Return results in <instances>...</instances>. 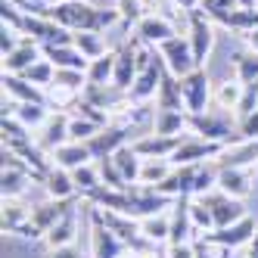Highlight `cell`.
Segmentation results:
<instances>
[{
    "instance_id": "f546056e",
    "label": "cell",
    "mask_w": 258,
    "mask_h": 258,
    "mask_svg": "<svg viewBox=\"0 0 258 258\" xmlns=\"http://www.w3.org/2000/svg\"><path fill=\"white\" fill-rule=\"evenodd\" d=\"M112 159H115V165H118V171H121V177H124L127 187L140 183V168H143V159L134 153V146H131V143H124L121 150H115V153H112Z\"/></svg>"
},
{
    "instance_id": "2e32d148",
    "label": "cell",
    "mask_w": 258,
    "mask_h": 258,
    "mask_svg": "<svg viewBox=\"0 0 258 258\" xmlns=\"http://www.w3.org/2000/svg\"><path fill=\"white\" fill-rule=\"evenodd\" d=\"M137 53H140V41H124L115 50V75H112V84L118 90H131V84L137 78Z\"/></svg>"
},
{
    "instance_id": "7402d4cb",
    "label": "cell",
    "mask_w": 258,
    "mask_h": 258,
    "mask_svg": "<svg viewBox=\"0 0 258 258\" xmlns=\"http://www.w3.org/2000/svg\"><path fill=\"white\" fill-rule=\"evenodd\" d=\"M218 168H252L258 162V140H243V143H233L227 146L218 159Z\"/></svg>"
},
{
    "instance_id": "d4e9b609",
    "label": "cell",
    "mask_w": 258,
    "mask_h": 258,
    "mask_svg": "<svg viewBox=\"0 0 258 258\" xmlns=\"http://www.w3.org/2000/svg\"><path fill=\"white\" fill-rule=\"evenodd\" d=\"M41 50H44V59H50L56 69H78V72H87V66H90V59L84 56L75 44H66V47L47 44V47H41Z\"/></svg>"
},
{
    "instance_id": "f6af8a7d",
    "label": "cell",
    "mask_w": 258,
    "mask_h": 258,
    "mask_svg": "<svg viewBox=\"0 0 258 258\" xmlns=\"http://www.w3.org/2000/svg\"><path fill=\"white\" fill-rule=\"evenodd\" d=\"M236 134H239V143L243 140H258V112L236 118Z\"/></svg>"
},
{
    "instance_id": "3957f363",
    "label": "cell",
    "mask_w": 258,
    "mask_h": 258,
    "mask_svg": "<svg viewBox=\"0 0 258 258\" xmlns=\"http://www.w3.org/2000/svg\"><path fill=\"white\" fill-rule=\"evenodd\" d=\"M187 124L190 131L202 140H212V143H224V146H233L239 143V134H236V118L233 112H202V115H187Z\"/></svg>"
},
{
    "instance_id": "9f6ffc18",
    "label": "cell",
    "mask_w": 258,
    "mask_h": 258,
    "mask_svg": "<svg viewBox=\"0 0 258 258\" xmlns=\"http://www.w3.org/2000/svg\"><path fill=\"white\" fill-rule=\"evenodd\" d=\"M159 4H162V7H168V4H171V0H159Z\"/></svg>"
},
{
    "instance_id": "816d5d0a",
    "label": "cell",
    "mask_w": 258,
    "mask_h": 258,
    "mask_svg": "<svg viewBox=\"0 0 258 258\" xmlns=\"http://www.w3.org/2000/svg\"><path fill=\"white\" fill-rule=\"evenodd\" d=\"M243 38H246V47H249V53H255V56H258V28L246 31Z\"/></svg>"
},
{
    "instance_id": "681fc988",
    "label": "cell",
    "mask_w": 258,
    "mask_h": 258,
    "mask_svg": "<svg viewBox=\"0 0 258 258\" xmlns=\"http://www.w3.org/2000/svg\"><path fill=\"white\" fill-rule=\"evenodd\" d=\"M165 258H196V252H193V243H187V246H168Z\"/></svg>"
},
{
    "instance_id": "83f0119b",
    "label": "cell",
    "mask_w": 258,
    "mask_h": 258,
    "mask_svg": "<svg viewBox=\"0 0 258 258\" xmlns=\"http://www.w3.org/2000/svg\"><path fill=\"white\" fill-rule=\"evenodd\" d=\"M28 221H31V209L25 206L22 199H4V221H0L4 233L22 236V230L28 227Z\"/></svg>"
},
{
    "instance_id": "e575fe53",
    "label": "cell",
    "mask_w": 258,
    "mask_h": 258,
    "mask_svg": "<svg viewBox=\"0 0 258 258\" xmlns=\"http://www.w3.org/2000/svg\"><path fill=\"white\" fill-rule=\"evenodd\" d=\"M239 100H243V81H224V84H218V90H215V103L224 109V112H233L236 115V106H239Z\"/></svg>"
},
{
    "instance_id": "db71d44e",
    "label": "cell",
    "mask_w": 258,
    "mask_h": 258,
    "mask_svg": "<svg viewBox=\"0 0 258 258\" xmlns=\"http://www.w3.org/2000/svg\"><path fill=\"white\" fill-rule=\"evenodd\" d=\"M246 258H258V236L249 243V252H246Z\"/></svg>"
},
{
    "instance_id": "836d02e7",
    "label": "cell",
    "mask_w": 258,
    "mask_h": 258,
    "mask_svg": "<svg viewBox=\"0 0 258 258\" xmlns=\"http://www.w3.org/2000/svg\"><path fill=\"white\" fill-rule=\"evenodd\" d=\"M87 84H112V75H115V50L106 53V56L94 59L87 66Z\"/></svg>"
},
{
    "instance_id": "b9f144b4",
    "label": "cell",
    "mask_w": 258,
    "mask_h": 258,
    "mask_svg": "<svg viewBox=\"0 0 258 258\" xmlns=\"http://www.w3.org/2000/svg\"><path fill=\"white\" fill-rule=\"evenodd\" d=\"M236 81H243V84L258 81V56H255V53L236 56Z\"/></svg>"
},
{
    "instance_id": "4fadbf2b",
    "label": "cell",
    "mask_w": 258,
    "mask_h": 258,
    "mask_svg": "<svg viewBox=\"0 0 258 258\" xmlns=\"http://www.w3.org/2000/svg\"><path fill=\"white\" fill-rule=\"evenodd\" d=\"M190 202L193 196H177L174 206H171V239L168 246H187L196 243V227H193V218H190Z\"/></svg>"
},
{
    "instance_id": "f1b7e54d",
    "label": "cell",
    "mask_w": 258,
    "mask_h": 258,
    "mask_svg": "<svg viewBox=\"0 0 258 258\" xmlns=\"http://www.w3.org/2000/svg\"><path fill=\"white\" fill-rule=\"evenodd\" d=\"M140 233L150 239V243H156V246L168 243V239H171V209L143 218V221H140Z\"/></svg>"
},
{
    "instance_id": "8d00e7d4",
    "label": "cell",
    "mask_w": 258,
    "mask_h": 258,
    "mask_svg": "<svg viewBox=\"0 0 258 258\" xmlns=\"http://www.w3.org/2000/svg\"><path fill=\"white\" fill-rule=\"evenodd\" d=\"M72 180H75V187H78V193L87 199L94 190H100L103 187V177H100V168H94V165H81V168H75L72 171Z\"/></svg>"
},
{
    "instance_id": "f907efd6",
    "label": "cell",
    "mask_w": 258,
    "mask_h": 258,
    "mask_svg": "<svg viewBox=\"0 0 258 258\" xmlns=\"http://www.w3.org/2000/svg\"><path fill=\"white\" fill-rule=\"evenodd\" d=\"M199 4L202 0H171L168 7H174L177 13H193V10H199Z\"/></svg>"
},
{
    "instance_id": "1f68e13d",
    "label": "cell",
    "mask_w": 258,
    "mask_h": 258,
    "mask_svg": "<svg viewBox=\"0 0 258 258\" xmlns=\"http://www.w3.org/2000/svg\"><path fill=\"white\" fill-rule=\"evenodd\" d=\"M187 124V112H177V109H156L153 118V134H165V137H177Z\"/></svg>"
},
{
    "instance_id": "ee69618b",
    "label": "cell",
    "mask_w": 258,
    "mask_h": 258,
    "mask_svg": "<svg viewBox=\"0 0 258 258\" xmlns=\"http://www.w3.org/2000/svg\"><path fill=\"white\" fill-rule=\"evenodd\" d=\"M252 112H258V81L243 84V100H239V106H236V118L252 115Z\"/></svg>"
},
{
    "instance_id": "d6986e66",
    "label": "cell",
    "mask_w": 258,
    "mask_h": 258,
    "mask_svg": "<svg viewBox=\"0 0 258 258\" xmlns=\"http://www.w3.org/2000/svg\"><path fill=\"white\" fill-rule=\"evenodd\" d=\"M78 218H81V206L75 209H69L56 224H53V230L44 236V243L47 249H62V246H75V239H78Z\"/></svg>"
},
{
    "instance_id": "7dc6e473",
    "label": "cell",
    "mask_w": 258,
    "mask_h": 258,
    "mask_svg": "<svg viewBox=\"0 0 258 258\" xmlns=\"http://www.w3.org/2000/svg\"><path fill=\"white\" fill-rule=\"evenodd\" d=\"M236 7V0H202L199 10L206 13V16H215V13H224V10H233Z\"/></svg>"
},
{
    "instance_id": "680465c9",
    "label": "cell",
    "mask_w": 258,
    "mask_h": 258,
    "mask_svg": "<svg viewBox=\"0 0 258 258\" xmlns=\"http://www.w3.org/2000/svg\"><path fill=\"white\" fill-rule=\"evenodd\" d=\"M243 258H246V255H243Z\"/></svg>"
},
{
    "instance_id": "d590c367",
    "label": "cell",
    "mask_w": 258,
    "mask_h": 258,
    "mask_svg": "<svg viewBox=\"0 0 258 258\" xmlns=\"http://www.w3.org/2000/svg\"><path fill=\"white\" fill-rule=\"evenodd\" d=\"M75 47L84 53L90 62L109 53V50H106V44H103V34H100V31H75Z\"/></svg>"
},
{
    "instance_id": "f5cc1de1",
    "label": "cell",
    "mask_w": 258,
    "mask_h": 258,
    "mask_svg": "<svg viewBox=\"0 0 258 258\" xmlns=\"http://www.w3.org/2000/svg\"><path fill=\"white\" fill-rule=\"evenodd\" d=\"M239 10H258V0H236Z\"/></svg>"
},
{
    "instance_id": "7a4b0ae2",
    "label": "cell",
    "mask_w": 258,
    "mask_h": 258,
    "mask_svg": "<svg viewBox=\"0 0 258 258\" xmlns=\"http://www.w3.org/2000/svg\"><path fill=\"white\" fill-rule=\"evenodd\" d=\"M165 78V62L159 53L146 50V44H140V53H137V78L127 90V100L134 106H143L146 100H153L159 94V84Z\"/></svg>"
},
{
    "instance_id": "30bf717a",
    "label": "cell",
    "mask_w": 258,
    "mask_h": 258,
    "mask_svg": "<svg viewBox=\"0 0 258 258\" xmlns=\"http://www.w3.org/2000/svg\"><path fill=\"white\" fill-rule=\"evenodd\" d=\"M227 146L224 143H212L202 137H183V143L177 146V153L168 159L171 165H199V162H215Z\"/></svg>"
},
{
    "instance_id": "ba28073f",
    "label": "cell",
    "mask_w": 258,
    "mask_h": 258,
    "mask_svg": "<svg viewBox=\"0 0 258 258\" xmlns=\"http://www.w3.org/2000/svg\"><path fill=\"white\" fill-rule=\"evenodd\" d=\"M159 56L174 78H187L193 69H199L196 56H193V47H190V38H171V41L159 44Z\"/></svg>"
},
{
    "instance_id": "7c38bea8",
    "label": "cell",
    "mask_w": 258,
    "mask_h": 258,
    "mask_svg": "<svg viewBox=\"0 0 258 258\" xmlns=\"http://www.w3.org/2000/svg\"><path fill=\"white\" fill-rule=\"evenodd\" d=\"M187 25H190V47H193L196 66L202 69V62H206L209 50H212V41H215V22L202 10H193L187 13Z\"/></svg>"
},
{
    "instance_id": "8992f818",
    "label": "cell",
    "mask_w": 258,
    "mask_h": 258,
    "mask_svg": "<svg viewBox=\"0 0 258 258\" xmlns=\"http://www.w3.org/2000/svg\"><path fill=\"white\" fill-rule=\"evenodd\" d=\"M258 236V227H255V218H243V221H236V224H230V227H218V230H212V233H202V239H206L209 246H215V249H239V246H249L252 239Z\"/></svg>"
},
{
    "instance_id": "5b68a950",
    "label": "cell",
    "mask_w": 258,
    "mask_h": 258,
    "mask_svg": "<svg viewBox=\"0 0 258 258\" xmlns=\"http://www.w3.org/2000/svg\"><path fill=\"white\" fill-rule=\"evenodd\" d=\"M180 97H183V109L187 115H202L209 112V103H212V84L206 69H193L187 78H180Z\"/></svg>"
},
{
    "instance_id": "cb8c5ba5",
    "label": "cell",
    "mask_w": 258,
    "mask_h": 258,
    "mask_svg": "<svg viewBox=\"0 0 258 258\" xmlns=\"http://www.w3.org/2000/svg\"><path fill=\"white\" fill-rule=\"evenodd\" d=\"M218 190L233 196V199H246L252 193V174H249V168H221Z\"/></svg>"
},
{
    "instance_id": "44dd1931",
    "label": "cell",
    "mask_w": 258,
    "mask_h": 258,
    "mask_svg": "<svg viewBox=\"0 0 258 258\" xmlns=\"http://www.w3.org/2000/svg\"><path fill=\"white\" fill-rule=\"evenodd\" d=\"M171 38H177V31H174V25L165 19V16H143L140 19V25H137V41L140 44H165V41H171Z\"/></svg>"
},
{
    "instance_id": "484cf974",
    "label": "cell",
    "mask_w": 258,
    "mask_h": 258,
    "mask_svg": "<svg viewBox=\"0 0 258 258\" xmlns=\"http://www.w3.org/2000/svg\"><path fill=\"white\" fill-rule=\"evenodd\" d=\"M41 183H44V190H47L50 199H75V193H78L75 180H72V171L59 168V165H53V168L44 174Z\"/></svg>"
},
{
    "instance_id": "11a10c76",
    "label": "cell",
    "mask_w": 258,
    "mask_h": 258,
    "mask_svg": "<svg viewBox=\"0 0 258 258\" xmlns=\"http://www.w3.org/2000/svg\"><path fill=\"white\" fill-rule=\"evenodd\" d=\"M221 258H230V249H224V252H221Z\"/></svg>"
},
{
    "instance_id": "277c9868",
    "label": "cell",
    "mask_w": 258,
    "mask_h": 258,
    "mask_svg": "<svg viewBox=\"0 0 258 258\" xmlns=\"http://www.w3.org/2000/svg\"><path fill=\"white\" fill-rule=\"evenodd\" d=\"M75 206H78L75 199H47V202H41V206H34L31 209V221H28V227L22 230V236L25 239H44L53 230V224H56L69 209H75Z\"/></svg>"
},
{
    "instance_id": "9c48e42d",
    "label": "cell",
    "mask_w": 258,
    "mask_h": 258,
    "mask_svg": "<svg viewBox=\"0 0 258 258\" xmlns=\"http://www.w3.org/2000/svg\"><path fill=\"white\" fill-rule=\"evenodd\" d=\"M28 180H38V174L22 159H16L13 153L4 150V174H0V193H4V199H22Z\"/></svg>"
},
{
    "instance_id": "7bdbcfd3",
    "label": "cell",
    "mask_w": 258,
    "mask_h": 258,
    "mask_svg": "<svg viewBox=\"0 0 258 258\" xmlns=\"http://www.w3.org/2000/svg\"><path fill=\"white\" fill-rule=\"evenodd\" d=\"M100 131H103L100 124L87 121V118H81V115H72V121H69V137H72V140H90V137L100 134Z\"/></svg>"
},
{
    "instance_id": "603a6c76",
    "label": "cell",
    "mask_w": 258,
    "mask_h": 258,
    "mask_svg": "<svg viewBox=\"0 0 258 258\" xmlns=\"http://www.w3.org/2000/svg\"><path fill=\"white\" fill-rule=\"evenodd\" d=\"M50 159H53V165H59V168H66V171H75V168H81V165H87L90 159H94V153H90L87 140H69Z\"/></svg>"
},
{
    "instance_id": "6f0895ef",
    "label": "cell",
    "mask_w": 258,
    "mask_h": 258,
    "mask_svg": "<svg viewBox=\"0 0 258 258\" xmlns=\"http://www.w3.org/2000/svg\"><path fill=\"white\" fill-rule=\"evenodd\" d=\"M127 258H134V255H127Z\"/></svg>"
},
{
    "instance_id": "4316f807",
    "label": "cell",
    "mask_w": 258,
    "mask_h": 258,
    "mask_svg": "<svg viewBox=\"0 0 258 258\" xmlns=\"http://www.w3.org/2000/svg\"><path fill=\"white\" fill-rule=\"evenodd\" d=\"M4 115H13L16 121H22L28 131L41 127L50 118L47 106H41V103H16V100H10V106H4Z\"/></svg>"
},
{
    "instance_id": "8fae6325",
    "label": "cell",
    "mask_w": 258,
    "mask_h": 258,
    "mask_svg": "<svg viewBox=\"0 0 258 258\" xmlns=\"http://www.w3.org/2000/svg\"><path fill=\"white\" fill-rule=\"evenodd\" d=\"M199 199L212 209L215 230H218V227H230V224H236V221H243V218H246V206H243V199H233V196L221 193V190H212V193L199 196Z\"/></svg>"
},
{
    "instance_id": "4dcf8cb0",
    "label": "cell",
    "mask_w": 258,
    "mask_h": 258,
    "mask_svg": "<svg viewBox=\"0 0 258 258\" xmlns=\"http://www.w3.org/2000/svg\"><path fill=\"white\" fill-rule=\"evenodd\" d=\"M156 109H177V112H187V109H183V97H180V78H174L168 69H165V78H162L159 94H156Z\"/></svg>"
},
{
    "instance_id": "5bb4252c",
    "label": "cell",
    "mask_w": 258,
    "mask_h": 258,
    "mask_svg": "<svg viewBox=\"0 0 258 258\" xmlns=\"http://www.w3.org/2000/svg\"><path fill=\"white\" fill-rule=\"evenodd\" d=\"M69 121H72V115H66V112H53V115L38 127L34 140H38V146H41L47 156H53L59 146H66V143L72 140V137H69Z\"/></svg>"
},
{
    "instance_id": "ab89813d",
    "label": "cell",
    "mask_w": 258,
    "mask_h": 258,
    "mask_svg": "<svg viewBox=\"0 0 258 258\" xmlns=\"http://www.w3.org/2000/svg\"><path fill=\"white\" fill-rule=\"evenodd\" d=\"M115 10H118L121 22H124L127 28H131V25L137 28L143 16H150V13H143V0H115Z\"/></svg>"
},
{
    "instance_id": "c3c4849f",
    "label": "cell",
    "mask_w": 258,
    "mask_h": 258,
    "mask_svg": "<svg viewBox=\"0 0 258 258\" xmlns=\"http://www.w3.org/2000/svg\"><path fill=\"white\" fill-rule=\"evenodd\" d=\"M44 258H81V249L78 246H62V249H47Z\"/></svg>"
},
{
    "instance_id": "f35d334b",
    "label": "cell",
    "mask_w": 258,
    "mask_h": 258,
    "mask_svg": "<svg viewBox=\"0 0 258 258\" xmlns=\"http://www.w3.org/2000/svg\"><path fill=\"white\" fill-rule=\"evenodd\" d=\"M190 218H193V227H196V233H199V236L215 230L212 209H209V206H206V202H202L199 196H193V202H190Z\"/></svg>"
},
{
    "instance_id": "74e56055",
    "label": "cell",
    "mask_w": 258,
    "mask_h": 258,
    "mask_svg": "<svg viewBox=\"0 0 258 258\" xmlns=\"http://www.w3.org/2000/svg\"><path fill=\"white\" fill-rule=\"evenodd\" d=\"M22 78H28L31 84H38L41 90H50V87H53V78H56V66H53L50 59H38Z\"/></svg>"
},
{
    "instance_id": "e0dca14e",
    "label": "cell",
    "mask_w": 258,
    "mask_h": 258,
    "mask_svg": "<svg viewBox=\"0 0 258 258\" xmlns=\"http://www.w3.org/2000/svg\"><path fill=\"white\" fill-rule=\"evenodd\" d=\"M183 143V137H165V134H146L140 140H131L134 153L140 159H171L177 153V146Z\"/></svg>"
},
{
    "instance_id": "d6a6232c",
    "label": "cell",
    "mask_w": 258,
    "mask_h": 258,
    "mask_svg": "<svg viewBox=\"0 0 258 258\" xmlns=\"http://www.w3.org/2000/svg\"><path fill=\"white\" fill-rule=\"evenodd\" d=\"M171 171H174V165H171L168 159H143L140 183H143V187H159V183L168 180Z\"/></svg>"
},
{
    "instance_id": "6da1fadb",
    "label": "cell",
    "mask_w": 258,
    "mask_h": 258,
    "mask_svg": "<svg viewBox=\"0 0 258 258\" xmlns=\"http://www.w3.org/2000/svg\"><path fill=\"white\" fill-rule=\"evenodd\" d=\"M50 19L53 22H59L62 28H69L72 34L75 31H106L109 25H115L121 16L118 10H97V7H90L87 0H69V4H56V7H50Z\"/></svg>"
},
{
    "instance_id": "52a82bcc",
    "label": "cell",
    "mask_w": 258,
    "mask_h": 258,
    "mask_svg": "<svg viewBox=\"0 0 258 258\" xmlns=\"http://www.w3.org/2000/svg\"><path fill=\"white\" fill-rule=\"evenodd\" d=\"M87 215H90V258H121L124 255V239L115 236L103 221L94 215V206L87 202Z\"/></svg>"
},
{
    "instance_id": "ac0fdd59",
    "label": "cell",
    "mask_w": 258,
    "mask_h": 258,
    "mask_svg": "<svg viewBox=\"0 0 258 258\" xmlns=\"http://www.w3.org/2000/svg\"><path fill=\"white\" fill-rule=\"evenodd\" d=\"M38 59H44L41 44L31 41V38H22L19 47H16L10 56L4 59V72H7V75H25V72H28L34 62H38Z\"/></svg>"
},
{
    "instance_id": "9a60e30c",
    "label": "cell",
    "mask_w": 258,
    "mask_h": 258,
    "mask_svg": "<svg viewBox=\"0 0 258 258\" xmlns=\"http://www.w3.org/2000/svg\"><path fill=\"white\" fill-rule=\"evenodd\" d=\"M127 137H131V127L127 124H106L100 134H94L87 140V146H90V153H94V159L100 162V159H109L115 150H121L127 143Z\"/></svg>"
},
{
    "instance_id": "60d3db41",
    "label": "cell",
    "mask_w": 258,
    "mask_h": 258,
    "mask_svg": "<svg viewBox=\"0 0 258 258\" xmlns=\"http://www.w3.org/2000/svg\"><path fill=\"white\" fill-rule=\"evenodd\" d=\"M97 168H100V177H103V187H112V190H124V187H127L112 156H109V159H100Z\"/></svg>"
},
{
    "instance_id": "ffe728a7",
    "label": "cell",
    "mask_w": 258,
    "mask_h": 258,
    "mask_svg": "<svg viewBox=\"0 0 258 258\" xmlns=\"http://www.w3.org/2000/svg\"><path fill=\"white\" fill-rule=\"evenodd\" d=\"M4 90H7V97L16 100V103H41V106H50V97L44 94L38 84H31L22 75H7V72H4Z\"/></svg>"
},
{
    "instance_id": "bcb514c9",
    "label": "cell",
    "mask_w": 258,
    "mask_h": 258,
    "mask_svg": "<svg viewBox=\"0 0 258 258\" xmlns=\"http://www.w3.org/2000/svg\"><path fill=\"white\" fill-rule=\"evenodd\" d=\"M19 41H22V38H19V31H13V28H7V25L0 28V53H4V59L10 56L16 47H19Z\"/></svg>"
}]
</instances>
